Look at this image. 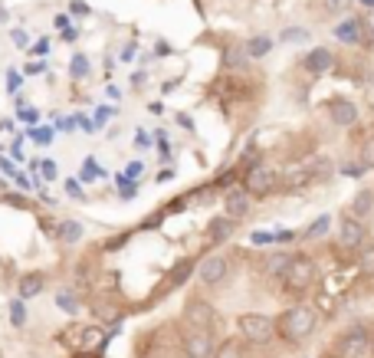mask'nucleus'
Wrapping results in <instances>:
<instances>
[{"mask_svg":"<svg viewBox=\"0 0 374 358\" xmlns=\"http://www.w3.org/2000/svg\"><path fill=\"white\" fill-rule=\"evenodd\" d=\"M315 329H319V309L309 302H292L276 319V339H282L286 345H302L315 335Z\"/></svg>","mask_w":374,"mask_h":358,"instance_id":"1","label":"nucleus"},{"mask_svg":"<svg viewBox=\"0 0 374 358\" xmlns=\"http://www.w3.org/2000/svg\"><path fill=\"white\" fill-rule=\"evenodd\" d=\"M282 283V296L296 299V302H302V299L309 296V293L315 290V283H319V263H315L312 253H292L289 266H286V273L279 276Z\"/></svg>","mask_w":374,"mask_h":358,"instance_id":"2","label":"nucleus"},{"mask_svg":"<svg viewBox=\"0 0 374 358\" xmlns=\"http://www.w3.org/2000/svg\"><path fill=\"white\" fill-rule=\"evenodd\" d=\"M371 349V329L365 322H351L335 335L332 349H325V358H365Z\"/></svg>","mask_w":374,"mask_h":358,"instance_id":"3","label":"nucleus"},{"mask_svg":"<svg viewBox=\"0 0 374 358\" xmlns=\"http://www.w3.org/2000/svg\"><path fill=\"white\" fill-rule=\"evenodd\" d=\"M240 188L250 197H269L272 191H279V171L269 168L266 162H256L240 171Z\"/></svg>","mask_w":374,"mask_h":358,"instance_id":"4","label":"nucleus"},{"mask_svg":"<svg viewBox=\"0 0 374 358\" xmlns=\"http://www.w3.org/2000/svg\"><path fill=\"white\" fill-rule=\"evenodd\" d=\"M237 335L247 345H269L276 339V319L263 312H243L237 319Z\"/></svg>","mask_w":374,"mask_h":358,"instance_id":"5","label":"nucleus"},{"mask_svg":"<svg viewBox=\"0 0 374 358\" xmlns=\"http://www.w3.org/2000/svg\"><path fill=\"white\" fill-rule=\"evenodd\" d=\"M230 270H233V260H230L227 253H210L197 263L194 273H197V280H201V286H207V290H223V283L230 280Z\"/></svg>","mask_w":374,"mask_h":358,"instance_id":"6","label":"nucleus"},{"mask_svg":"<svg viewBox=\"0 0 374 358\" xmlns=\"http://www.w3.org/2000/svg\"><path fill=\"white\" fill-rule=\"evenodd\" d=\"M184 322H187V329H204V332H217L220 316H217V309H213L204 296H191V299L184 302Z\"/></svg>","mask_w":374,"mask_h":358,"instance_id":"7","label":"nucleus"},{"mask_svg":"<svg viewBox=\"0 0 374 358\" xmlns=\"http://www.w3.org/2000/svg\"><path fill=\"white\" fill-rule=\"evenodd\" d=\"M338 247L348 250V253H358L361 247H368L365 221H355L351 214H341V221H338Z\"/></svg>","mask_w":374,"mask_h":358,"instance_id":"8","label":"nucleus"},{"mask_svg":"<svg viewBox=\"0 0 374 358\" xmlns=\"http://www.w3.org/2000/svg\"><path fill=\"white\" fill-rule=\"evenodd\" d=\"M335 63H338L335 50H328V46H312V50L302 56V73L312 79H322L335 69Z\"/></svg>","mask_w":374,"mask_h":358,"instance_id":"9","label":"nucleus"},{"mask_svg":"<svg viewBox=\"0 0 374 358\" xmlns=\"http://www.w3.org/2000/svg\"><path fill=\"white\" fill-rule=\"evenodd\" d=\"M220 197H223V217H230V221H237V223L247 221L250 211H253V197L240 188V184L220 191Z\"/></svg>","mask_w":374,"mask_h":358,"instance_id":"10","label":"nucleus"},{"mask_svg":"<svg viewBox=\"0 0 374 358\" xmlns=\"http://www.w3.org/2000/svg\"><path fill=\"white\" fill-rule=\"evenodd\" d=\"M213 332H204V329H187L181 335V352L184 358H210L213 355Z\"/></svg>","mask_w":374,"mask_h":358,"instance_id":"11","label":"nucleus"},{"mask_svg":"<svg viewBox=\"0 0 374 358\" xmlns=\"http://www.w3.org/2000/svg\"><path fill=\"white\" fill-rule=\"evenodd\" d=\"M197 270V256H181V260H174V266L168 270V276L161 280V290H158V296H164V293H178L181 286H184L191 276H194Z\"/></svg>","mask_w":374,"mask_h":358,"instance_id":"12","label":"nucleus"},{"mask_svg":"<svg viewBox=\"0 0 374 358\" xmlns=\"http://www.w3.org/2000/svg\"><path fill=\"white\" fill-rule=\"evenodd\" d=\"M368 23H371L368 17H341V23L332 26V36L338 43H345V46L355 50V46H361V40H365Z\"/></svg>","mask_w":374,"mask_h":358,"instance_id":"13","label":"nucleus"},{"mask_svg":"<svg viewBox=\"0 0 374 358\" xmlns=\"http://www.w3.org/2000/svg\"><path fill=\"white\" fill-rule=\"evenodd\" d=\"M289 260H292V250L276 247V250H269V253H260V256H256V270H260L266 280H279V276L286 273Z\"/></svg>","mask_w":374,"mask_h":358,"instance_id":"14","label":"nucleus"},{"mask_svg":"<svg viewBox=\"0 0 374 358\" xmlns=\"http://www.w3.org/2000/svg\"><path fill=\"white\" fill-rule=\"evenodd\" d=\"M328 122L338 128H351L358 122V102L348 99V95H335L328 102Z\"/></svg>","mask_w":374,"mask_h":358,"instance_id":"15","label":"nucleus"},{"mask_svg":"<svg viewBox=\"0 0 374 358\" xmlns=\"http://www.w3.org/2000/svg\"><path fill=\"white\" fill-rule=\"evenodd\" d=\"M250 56H247V50H243V43H233V40H227V43H220V66L227 69V73H250Z\"/></svg>","mask_w":374,"mask_h":358,"instance_id":"16","label":"nucleus"},{"mask_svg":"<svg viewBox=\"0 0 374 358\" xmlns=\"http://www.w3.org/2000/svg\"><path fill=\"white\" fill-rule=\"evenodd\" d=\"M204 233H207V243H210V247H223V243H227V240L237 233V221H230V217L217 214V217H210V221H207Z\"/></svg>","mask_w":374,"mask_h":358,"instance_id":"17","label":"nucleus"},{"mask_svg":"<svg viewBox=\"0 0 374 358\" xmlns=\"http://www.w3.org/2000/svg\"><path fill=\"white\" fill-rule=\"evenodd\" d=\"M210 358H253V355H250V345L240 335H230V339H220L213 345Z\"/></svg>","mask_w":374,"mask_h":358,"instance_id":"18","label":"nucleus"},{"mask_svg":"<svg viewBox=\"0 0 374 358\" xmlns=\"http://www.w3.org/2000/svg\"><path fill=\"white\" fill-rule=\"evenodd\" d=\"M53 237L60 240V243H66V247H76V243H82L85 227L79 221H73V217H66V221H56V231H53Z\"/></svg>","mask_w":374,"mask_h":358,"instance_id":"19","label":"nucleus"},{"mask_svg":"<svg viewBox=\"0 0 374 358\" xmlns=\"http://www.w3.org/2000/svg\"><path fill=\"white\" fill-rule=\"evenodd\" d=\"M348 214L355 221H368L374 214V188H361L355 191V197L348 201Z\"/></svg>","mask_w":374,"mask_h":358,"instance_id":"20","label":"nucleus"},{"mask_svg":"<svg viewBox=\"0 0 374 358\" xmlns=\"http://www.w3.org/2000/svg\"><path fill=\"white\" fill-rule=\"evenodd\" d=\"M332 223H335V217L332 214H319L312 223H309L306 231H299V240L302 243H315V240H322V237H328V231H332Z\"/></svg>","mask_w":374,"mask_h":358,"instance_id":"21","label":"nucleus"},{"mask_svg":"<svg viewBox=\"0 0 374 358\" xmlns=\"http://www.w3.org/2000/svg\"><path fill=\"white\" fill-rule=\"evenodd\" d=\"M43 286H46V276H43L40 270H33V273H23V276H20V283H17V293H20L17 299H23V302H26V299L40 296Z\"/></svg>","mask_w":374,"mask_h":358,"instance_id":"22","label":"nucleus"},{"mask_svg":"<svg viewBox=\"0 0 374 358\" xmlns=\"http://www.w3.org/2000/svg\"><path fill=\"white\" fill-rule=\"evenodd\" d=\"M272 46H276V40H272L269 33H253L247 43H243V50H247L250 60H263V56H269Z\"/></svg>","mask_w":374,"mask_h":358,"instance_id":"23","label":"nucleus"},{"mask_svg":"<svg viewBox=\"0 0 374 358\" xmlns=\"http://www.w3.org/2000/svg\"><path fill=\"white\" fill-rule=\"evenodd\" d=\"M355 0H319V14L322 17H345Z\"/></svg>","mask_w":374,"mask_h":358,"instance_id":"24","label":"nucleus"},{"mask_svg":"<svg viewBox=\"0 0 374 358\" xmlns=\"http://www.w3.org/2000/svg\"><path fill=\"white\" fill-rule=\"evenodd\" d=\"M89 73H92L89 56H85V53H73V60H69V76H73V79H85Z\"/></svg>","mask_w":374,"mask_h":358,"instance_id":"25","label":"nucleus"},{"mask_svg":"<svg viewBox=\"0 0 374 358\" xmlns=\"http://www.w3.org/2000/svg\"><path fill=\"white\" fill-rule=\"evenodd\" d=\"M56 306H60L66 316H76L79 312V296L73 290H60L56 293Z\"/></svg>","mask_w":374,"mask_h":358,"instance_id":"26","label":"nucleus"},{"mask_svg":"<svg viewBox=\"0 0 374 358\" xmlns=\"http://www.w3.org/2000/svg\"><path fill=\"white\" fill-rule=\"evenodd\" d=\"M309 30L306 26H286V30H279V36H276V40L279 43H299V46H302V43H309Z\"/></svg>","mask_w":374,"mask_h":358,"instance_id":"27","label":"nucleus"},{"mask_svg":"<svg viewBox=\"0 0 374 358\" xmlns=\"http://www.w3.org/2000/svg\"><path fill=\"white\" fill-rule=\"evenodd\" d=\"M335 171H338L341 178H351V181H361V178L368 174V168H365L361 162H358V158H355V162H341Z\"/></svg>","mask_w":374,"mask_h":358,"instance_id":"28","label":"nucleus"},{"mask_svg":"<svg viewBox=\"0 0 374 358\" xmlns=\"http://www.w3.org/2000/svg\"><path fill=\"white\" fill-rule=\"evenodd\" d=\"M10 325H14V329H23L26 325V302L23 299H14V302H10Z\"/></svg>","mask_w":374,"mask_h":358,"instance_id":"29","label":"nucleus"},{"mask_svg":"<svg viewBox=\"0 0 374 358\" xmlns=\"http://www.w3.org/2000/svg\"><path fill=\"white\" fill-rule=\"evenodd\" d=\"M95 178H105V171L99 168V164H95L92 158H85V162H82V174H79L76 181H82V184H92Z\"/></svg>","mask_w":374,"mask_h":358,"instance_id":"30","label":"nucleus"},{"mask_svg":"<svg viewBox=\"0 0 374 358\" xmlns=\"http://www.w3.org/2000/svg\"><path fill=\"white\" fill-rule=\"evenodd\" d=\"M358 162L365 164L368 171H374V132H371V135L365 138V145L358 148Z\"/></svg>","mask_w":374,"mask_h":358,"instance_id":"31","label":"nucleus"},{"mask_svg":"<svg viewBox=\"0 0 374 358\" xmlns=\"http://www.w3.org/2000/svg\"><path fill=\"white\" fill-rule=\"evenodd\" d=\"M154 142H158V162H161V164H168V162H171L168 132H164V128H158V132H154Z\"/></svg>","mask_w":374,"mask_h":358,"instance_id":"32","label":"nucleus"},{"mask_svg":"<svg viewBox=\"0 0 374 358\" xmlns=\"http://www.w3.org/2000/svg\"><path fill=\"white\" fill-rule=\"evenodd\" d=\"M292 240H299V231H292V227L272 231V247H286V243H292Z\"/></svg>","mask_w":374,"mask_h":358,"instance_id":"33","label":"nucleus"},{"mask_svg":"<svg viewBox=\"0 0 374 358\" xmlns=\"http://www.w3.org/2000/svg\"><path fill=\"white\" fill-rule=\"evenodd\" d=\"M26 135L33 138L36 145H53V138H56V132H53V128H30V132H26Z\"/></svg>","mask_w":374,"mask_h":358,"instance_id":"34","label":"nucleus"},{"mask_svg":"<svg viewBox=\"0 0 374 358\" xmlns=\"http://www.w3.org/2000/svg\"><path fill=\"white\" fill-rule=\"evenodd\" d=\"M128 240H132V231H122L119 237H109V240H105L102 250H122V247L128 243Z\"/></svg>","mask_w":374,"mask_h":358,"instance_id":"35","label":"nucleus"},{"mask_svg":"<svg viewBox=\"0 0 374 358\" xmlns=\"http://www.w3.org/2000/svg\"><path fill=\"white\" fill-rule=\"evenodd\" d=\"M250 243L253 247H272V231H253L250 233Z\"/></svg>","mask_w":374,"mask_h":358,"instance_id":"36","label":"nucleus"},{"mask_svg":"<svg viewBox=\"0 0 374 358\" xmlns=\"http://www.w3.org/2000/svg\"><path fill=\"white\" fill-rule=\"evenodd\" d=\"M112 115H115V109H109V105H99V109H95V119H92V125H95V132H99V128L105 125V122L112 119Z\"/></svg>","mask_w":374,"mask_h":358,"instance_id":"37","label":"nucleus"},{"mask_svg":"<svg viewBox=\"0 0 374 358\" xmlns=\"http://www.w3.org/2000/svg\"><path fill=\"white\" fill-rule=\"evenodd\" d=\"M0 201L10 207H17V211H26V207H30V201H26L23 194H0Z\"/></svg>","mask_w":374,"mask_h":358,"instance_id":"38","label":"nucleus"},{"mask_svg":"<svg viewBox=\"0 0 374 358\" xmlns=\"http://www.w3.org/2000/svg\"><path fill=\"white\" fill-rule=\"evenodd\" d=\"M36 168H40L43 181H56V178H60V168H56V164H53V162H40V164H36Z\"/></svg>","mask_w":374,"mask_h":358,"instance_id":"39","label":"nucleus"},{"mask_svg":"<svg viewBox=\"0 0 374 358\" xmlns=\"http://www.w3.org/2000/svg\"><path fill=\"white\" fill-rule=\"evenodd\" d=\"M63 188H66V194H69V197H76V201H82V197H85L82 184H79L76 178H66V184H63Z\"/></svg>","mask_w":374,"mask_h":358,"instance_id":"40","label":"nucleus"},{"mask_svg":"<svg viewBox=\"0 0 374 358\" xmlns=\"http://www.w3.org/2000/svg\"><path fill=\"white\" fill-rule=\"evenodd\" d=\"M174 122H178V125L184 128V132H197L194 119H191V115H187V112H178V115H174Z\"/></svg>","mask_w":374,"mask_h":358,"instance_id":"41","label":"nucleus"},{"mask_svg":"<svg viewBox=\"0 0 374 358\" xmlns=\"http://www.w3.org/2000/svg\"><path fill=\"white\" fill-rule=\"evenodd\" d=\"M151 142H154V138L148 135L145 128H138V132H135V148H151Z\"/></svg>","mask_w":374,"mask_h":358,"instance_id":"42","label":"nucleus"},{"mask_svg":"<svg viewBox=\"0 0 374 358\" xmlns=\"http://www.w3.org/2000/svg\"><path fill=\"white\" fill-rule=\"evenodd\" d=\"M20 83H23V76L10 69V73H7V93H17V89H20Z\"/></svg>","mask_w":374,"mask_h":358,"instance_id":"43","label":"nucleus"},{"mask_svg":"<svg viewBox=\"0 0 374 358\" xmlns=\"http://www.w3.org/2000/svg\"><path fill=\"white\" fill-rule=\"evenodd\" d=\"M69 10H73V14H76V17H89V14H92V10L85 7L82 0H69Z\"/></svg>","mask_w":374,"mask_h":358,"instance_id":"44","label":"nucleus"},{"mask_svg":"<svg viewBox=\"0 0 374 358\" xmlns=\"http://www.w3.org/2000/svg\"><path fill=\"white\" fill-rule=\"evenodd\" d=\"M141 171H145V164H141V162H132V164L125 168V174H128L132 181H135V178H141Z\"/></svg>","mask_w":374,"mask_h":358,"instance_id":"45","label":"nucleus"},{"mask_svg":"<svg viewBox=\"0 0 374 358\" xmlns=\"http://www.w3.org/2000/svg\"><path fill=\"white\" fill-rule=\"evenodd\" d=\"M30 53H33V56H46V53H50V40H36Z\"/></svg>","mask_w":374,"mask_h":358,"instance_id":"46","label":"nucleus"},{"mask_svg":"<svg viewBox=\"0 0 374 358\" xmlns=\"http://www.w3.org/2000/svg\"><path fill=\"white\" fill-rule=\"evenodd\" d=\"M20 119L30 122V125H36V119H40V112L36 109H20Z\"/></svg>","mask_w":374,"mask_h":358,"instance_id":"47","label":"nucleus"},{"mask_svg":"<svg viewBox=\"0 0 374 358\" xmlns=\"http://www.w3.org/2000/svg\"><path fill=\"white\" fill-rule=\"evenodd\" d=\"M73 125H76V119H56V128H53V132H73Z\"/></svg>","mask_w":374,"mask_h":358,"instance_id":"48","label":"nucleus"},{"mask_svg":"<svg viewBox=\"0 0 374 358\" xmlns=\"http://www.w3.org/2000/svg\"><path fill=\"white\" fill-rule=\"evenodd\" d=\"M168 181H174V168L158 171V184H168Z\"/></svg>","mask_w":374,"mask_h":358,"instance_id":"49","label":"nucleus"},{"mask_svg":"<svg viewBox=\"0 0 374 358\" xmlns=\"http://www.w3.org/2000/svg\"><path fill=\"white\" fill-rule=\"evenodd\" d=\"M145 83H148V73H141V69H138L135 76H132V85H135V89H141Z\"/></svg>","mask_w":374,"mask_h":358,"instance_id":"50","label":"nucleus"},{"mask_svg":"<svg viewBox=\"0 0 374 358\" xmlns=\"http://www.w3.org/2000/svg\"><path fill=\"white\" fill-rule=\"evenodd\" d=\"M135 60V43H128L125 50H122V63H132Z\"/></svg>","mask_w":374,"mask_h":358,"instance_id":"51","label":"nucleus"},{"mask_svg":"<svg viewBox=\"0 0 374 358\" xmlns=\"http://www.w3.org/2000/svg\"><path fill=\"white\" fill-rule=\"evenodd\" d=\"M63 40H66V43L79 40V30H76V26H66V30H63Z\"/></svg>","mask_w":374,"mask_h":358,"instance_id":"52","label":"nucleus"},{"mask_svg":"<svg viewBox=\"0 0 374 358\" xmlns=\"http://www.w3.org/2000/svg\"><path fill=\"white\" fill-rule=\"evenodd\" d=\"M171 50H174V46H171L168 40H158V50H154V53H158V56H168Z\"/></svg>","mask_w":374,"mask_h":358,"instance_id":"53","label":"nucleus"},{"mask_svg":"<svg viewBox=\"0 0 374 358\" xmlns=\"http://www.w3.org/2000/svg\"><path fill=\"white\" fill-rule=\"evenodd\" d=\"M14 43H17V46H26V33H23V30H14Z\"/></svg>","mask_w":374,"mask_h":358,"instance_id":"54","label":"nucleus"},{"mask_svg":"<svg viewBox=\"0 0 374 358\" xmlns=\"http://www.w3.org/2000/svg\"><path fill=\"white\" fill-rule=\"evenodd\" d=\"M43 69H46L43 63H30V66H26V73H30V76H36V73H43Z\"/></svg>","mask_w":374,"mask_h":358,"instance_id":"55","label":"nucleus"},{"mask_svg":"<svg viewBox=\"0 0 374 358\" xmlns=\"http://www.w3.org/2000/svg\"><path fill=\"white\" fill-rule=\"evenodd\" d=\"M69 23H73V20H69V17H66V14H60V17H56V26H60V30H66V26H69Z\"/></svg>","mask_w":374,"mask_h":358,"instance_id":"56","label":"nucleus"},{"mask_svg":"<svg viewBox=\"0 0 374 358\" xmlns=\"http://www.w3.org/2000/svg\"><path fill=\"white\" fill-rule=\"evenodd\" d=\"M105 93H109V99H122V89H119V85H109Z\"/></svg>","mask_w":374,"mask_h":358,"instance_id":"57","label":"nucleus"},{"mask_svg":"<svg viewBox=\"0 0 374 358\" xmlns=\"http://www.w3.org/2000/svg\"><path fill=\"white\" fill-rule=\"evenodd\" d=\"M76 358H102V352H76Z\"/></svg>","mask_w":374,"mask_h":358,"instance_id":"58","label":"nucleus"},{"mask_svg":"<svg viewBox=\"0 0 374 358\" xmlns=\"http://www.w3.org/2000/svg\"><path fill=\"white\" fill-rule=\"evenodd\" d=\"M148 112H154V115H161V112H164V105H161V102H151V105H148Z\"/></svg>","mask_w":374,"mask_h":358,"instance_id":"59","label":"nucleus"},{"mask_svg":"<svg viewBox=\"0 0 374 358\" xmlns=\"http://www.w3.org/2000/svg\"><path fill=\"white\" fill-rule=\"evenodd\" d=\"M355 4H361L365 10H374V0H355Z\"/></svg>","mask_w":374,"mask_h":358,"instance_id":"60","label":"nucleus"},{"mask_svg":"<svg viewBox=\"0 0 374 358\" xmlns=\"http://www.w3.org/2000/svg\"><path fill=\"white\" fill-rule=\"evenodd\" d=\"M0 23H7V10L0 7Z\"/></svg>","mask_w":374,"mask_h":358,"instance_id":"61","label":"nucleus"}]
</instances>
